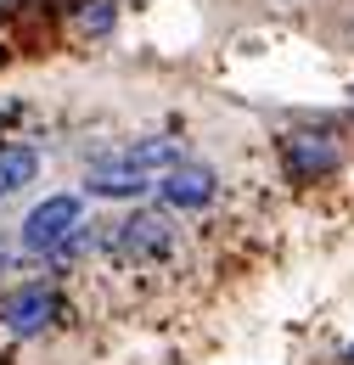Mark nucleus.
Here are the masks:
<instances>
[{"instance_id":"1","label":"nucleus","mask_w":354,"mask_h":365,"mask_svg":"<svg viewBox=\"0 0 354 365\" xmlns=\"http://www.w3.org/2000/svg\"><path fill=\"white\" fill-rule=\"evenodd\" d=\"M96 253L113 264V275L141 281V287H152V281H175L180 264H186L180 225H169V220L152 214V208H130V214L107 220V225L96 230Z\"/></svg>"},{"instance_id":"2","label":"nucleus","mask_w":354,"mask_h":365,"mask_svg":"<svg viewBox=\"0 0 354 365\" xmlns=\"http://www.w3.org/2000/svg\"><path fill=\"white\" fill-rule=\"evenodd\" d=\"M68 315V304H62V292L56 287H17V292H6L0 298V326L11 331V337H45V331H56Z\"/></svg>"},{"instance_id":"3","label":"nucleus","mask_w":354,"mask_h":365,"mask_svg":"<svg viewBox=\"0 0 354 365\" xmlns=\"http://www.w3.org/2000/svg\"><path fill=\"white\" fill-rule=\"evenodd\" d=\"M79 225H85V202H79V197H51V202H40V208L23 220V247L51 264V259L62 253V242Z\"/></svg>"},{"instance_id":"4","label":"nucleus","mask_w":354,"mask_h":365,"mask_svg":"<svg viewBox=\"0 0 354 365\" xmlns=\"http://www.w3.org/2000/svg\"><path fill=\"white\" fill-rule=\"evenodd\" d=\"M281 158H287V175L293 180H320L343 163V146L326 135V130H293L281 140Z\"/></svg>"},{"instance_id":"5","label":"nucleus","mask_w":354,"mask_h":365,"mask_svg":"<svg viewBox=\"0 0 354 365\" xmlns=\"http://www.w3.org/2000/svg\"><path fill=\"white\" fill-rule=\"evenodd\" d=\"M163 202L180 208V214H197V208H208L214 197H220V175L214 169H203V163H175V169H163Z\"/></svg>"},{"instance_id":"6","label":"nucleus","mask_w":354,"mask_h":365,"mask_svg":"<svg viewBox=\"0 0 354 365\" xmlns=\"http://www.w3.org/2000/svg\"><path fill=\"white\" fill-rule=\"evenodd\" d=\"M146 185H152V175L124 169V163H101V169H90V175H85V191H90V197H141Z\"/></svg>"},{"instance_id":"7","label":"nucleus","mask_w":354,"mask_h":365,"mask_svg":"<svg viewBox=\"0 0 354 365\" xmlns=\"http://www.w3.org/2000/svg\"><path fill=\"white\" fill-rule=\"evenodd\" d=\"M34 175H40V152H29V146H0V202L17 197V191H29Z\"/></svg>"},{"instance_id":"8","label":"nucleus","mask_w":354,"mask_h":365,"mask_svg":"<svg viewBox=\"0 0 354 365\" xmlns=\"http://www.w3.org/2000/svg\"><path fill=\"white\" fill-rule=\"evenodd\" d=\"M113 23H118L113 0H79V11H74V29H79L85 40H107V34H113Z\"/></svg>"},{"instance_id":"9","label":"nucleus","mask_w":354,"mask_h":365,"mask_svg":"<svg viewBox=\"0 0 354 365\" xmlns=\"http://www.w3.org/2000/svg\"><path fill=\"white\" fill-rule=\"evenodd\" d=\"M6 275H11V247L0 242V281H6Z\"/></svg>"},{"instance_id":"10","label":"nucleus","mask_w":354,"mask_h":365,"mask_svg":"<svg viewBox=\"0 0 354 365\" xmlns=\"http://www.w3.org/2000/svg\"><path fill=\"white\" fill-rule=\"evenodd\" d=\"M349 365H354V349H349Z\"/></svg>"}]
</instances>
